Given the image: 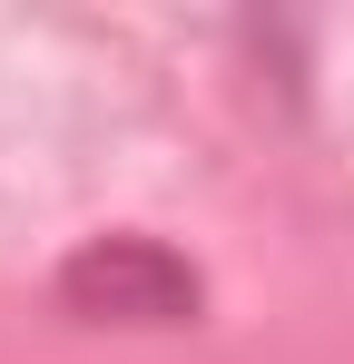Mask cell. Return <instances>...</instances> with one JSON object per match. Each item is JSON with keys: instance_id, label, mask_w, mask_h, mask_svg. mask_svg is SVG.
Masks as SVG:
<instances>
[{"instance_id": "obj_1", "label": "cell", "mask_w": 354, "mask_h": 364, "mask_svg": "<svg viewBox=\"0 0 354 364\" xmlns=\"http://www.w3.org/2000/svg\"><path fill=\"white\" fill-rule=\"evenodd\" d=\"M59 296L99 325H187L197 315V276L148 237H99L59 266Z\"/></svg>"}]
</instances>
